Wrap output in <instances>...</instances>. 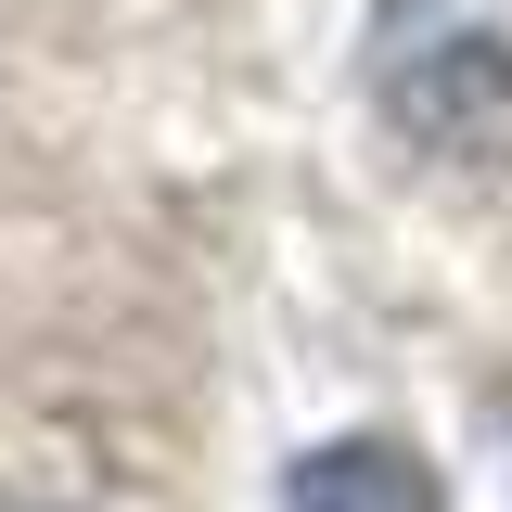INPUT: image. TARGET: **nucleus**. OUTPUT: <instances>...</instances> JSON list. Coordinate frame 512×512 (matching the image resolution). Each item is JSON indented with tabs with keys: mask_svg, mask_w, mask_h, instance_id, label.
I'll return each mask as SVG.
<instances>
[{
	"mask_svg": "<svg viewBox=\"0 0 512 512\" xmlns=\"http://www.w3.org/2000/svg\"><path fill=\"white\" fill-rule=\"evenodd\" d=\"M282 512H448V500H436V461H410L397 436H333L295 461Z\"/></svg>",
	"mask_w": 512,
	"mask_h": 512,
	"instance_id": "1",
	"label": "nucleus"
}]
</instances>
